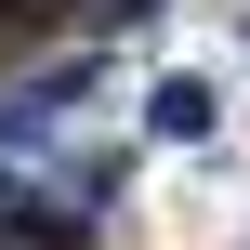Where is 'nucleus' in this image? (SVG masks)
<instances>
[{
    "label": "nucleus",
    "mask_w": 250,
    "mask_h": 250,
    "mask_svg": "<svg viewBox=\"0 0 250 250\" xmlns=\"http://www.w3.org/2000/svg\"><path fill=\"white\" fill-rule=\"evenodd\" d=\"M145 132L198 145V132H211V79H158V92H145Z\"/></svg>",
    "instance_id": "1"
}]
</instances>
